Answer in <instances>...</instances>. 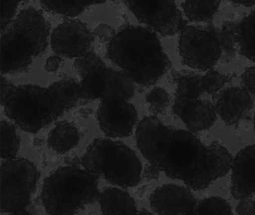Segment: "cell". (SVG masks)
Returning <instances> with one entry per match:
<instances>
[{
  "label": "cell",
  "instance_id": "obj_1",
  "mask_svg": "<svg viewBox=\"0 0 255 215\" xmlns=\"http://www.w3.org/2000/svg\"><path fill=\"white\" fill-rule=\"evenodd\" d=\"M135 143L150 164L193 191L205 189L225 176L234 159L219 142L207 146L192 131L165 125L156 116L140 121Z\"/></svg>",
  "mask_w": 255,
  "mask_h": 215
},
{
  "label": "cell",
  "instance_id": "obj_2",
  "mask_svg": "<svg viewBox=\"0 0 255 215\" xmlns=\"http://www.w3.org/2000/svg\"><path fill=\"white\" fill-rule=\"evenodd\" d=\"M107 55L144 87L156 84L171 67L157 34L140 25L122 26L107 45Z\"/></svg>",
  "mask_w": 255,
  "mask_h": 215
},
{
  "label": "cell",
  "instance_id": "obj_3",
  "mask_svg": "<svg viewBox=\"0 0 255 215\" xmlns=\"http://www.w3.org/2000/svg\"><path fill=\"white\" fill-rule=\"evenodd\" d=\"M50 25L41 10L23 9L1 31V73L12 74L25 70L48 44Z\"/></svg>",
  "mask_w": 255,
  "mask_h": 215
},
{
  "label": "cell",
  "instance_id": "obj_4",
  "mask_svg": "<svg viewBox=\"0 0 255 215\" xmlns=\"http://www.w3.org/2000/svg\"><path fill=\"white\" fill-rule=\"evenodd\" d=\"M98 176L77 166L59 167L44 181L43 206L50 215H75L99 197Z\"/></svg>",
  "mask_w": 255,
  "mask_h": 215
},
{
  "label": "cell",
  "instance_id": "obj_5",
  "mask_svg": "<svg viewBox=\"0 0 255 215\" xmlns=\"http://www.w3.org/2000/svg\"><path fill=\"white\" fill-rule=\"evenodd\" d=\"M84 169L121 188H132L141 180L142 167L136 153L120 141L97 138L81 160Z\"/></svg>",
  "mask_w": 255,
  "mask_h": 215
},
{
  "label": "cell",
  "instance_id": "obj_6",
  "mask_svg": "<svg viewBox=\"0 0 255 215\" xmlns=\"http://www.w3.org/2000/svg\"><path fill=\"white\" fill-rule=\"evenodd\" d=\"M1 104L5 115L29 133L38 132L65 112L55 103L48 88L32 84L14 85Z\"/></svg>",
  "mask_w": 255,
  "mask_h": 215
},
{
  "label": "cell",
  "instance_id": "obj_7",
  "mask_svg": "<svg viewBox=\"0 0 255 215\" xmlns=\"http://www.w3.org/2000/svg\"><path fill=\"white\" fill-rule=\"evenodd\" d=\"M40 173L32 161L22 158L5 160L1 167V212L26 209L36 189Z\"/></svg>",
  "mask_w": 255,
  "mask_h": 215
},
{
  "label": "cell",
  "instance_id": "obj_8",
  "mask_svg": "<svg viewBox=\"0 0 255 215\" xmlns=\"http://www.w3.org/2000/svg\"><path fill=\"white\" fill-rule=\"evenodd\" d=\"M182 64L200 71H208L222 59L219 29L213 24L186 25L179 37Z\"/></svg>",
  "mask_w": 255,
  "mask_h": 215
},
{
  "label": "cell",
  "instance_id": "obj_9",
  "mask_svg": "<svg viewBox=\"0 0 255 215\" xmlns=\"http://www.w3.org/2000/svg\"><path fill=\"white\" fill-rule=\"evenodd\" d=\"M125 4L140 22L164 37L175 35L187 25L175 1L144 0Z\"/></svg>",
  "mask_w": 255,
  "mask_h": 215
},
{
  "label": "cell",
  "instance_id": "obj_10",
  "mask_svg": "<svg viewBox=\"0 0 255 215\" xmlns=\"http://www.w3.org/2000/svg\"><path fill=\"white\" fill-rule=\"evenodd\" d=\"M93 34L79 19H68L61 22L50 34L53 52L68 58H80L90 52Z\"/></svg>",
  "mask_w": 255,
  "mask_h": 215
},
{
  "label": "cell",
  "instance_id": "obj_11",
  "mask_svg": "<svg viewBox=\"0 0 255 215\" xmlns=\"http://www.w3.org/2000/svg\"><path fill=\"white\" fill-rule=\"evenodd\" d=\"M100 128L109 137H129L133 131L138 113L133 105L119 100H103L97 111Z\"/></svg>",
  "mask_w": 255,
  "mask_h": 215
},
{
  "label": "cell",
  "instance_id": "obj_12",
  "mask_svg": "<svg viewBox=\"0 0 255 215\" xmlns=\"http://www.w3.org/2000/svg\"><path fill=\"white\" fill-rule=\"evenodd\" d=\"M196 204L189 188L174 184L159 187L150 197V208L157 215H188Z\"/></svg>",
  "mask_w": 255,
  "mask_h": 215
},
{
  "label": "cell",
  "instance_id": "obj_13",
  "mask_svg": "<svg viewBox=\"0 0 255 215\" xmlns=\"http://www.w3.org/2000/svg\"><path fill=\"white\" fill-rule=\"evenodd\" d=\"M216 113L228 126L237 127L252 110V94L243 88L230 87L213 96Z\"/></svg>",
  "mask_w": 255,
  "mask_h": 215
},
{
  "label": "cell",
  "instance_id": "obj_14",
  "mask_svg": "<svg viewBox=\"0 0 255 215\" xmlns=\"http://www.w3.org/2000/svg\"><path fill=\"white\" fill-rule=\"evenodd\" d=\"M231 194L236 200L255 196V144L241 149L231 166Z\"/></svg>",
  "mask_w": 255,
  "mask_h": 215
},
{
  "label": "cell",
  "instance_id": "obj_15",
  "mask_svg": "<svg viewBox=\"0 0 255 215\" xmlns=\"http://www.w3.org/2000/svg\"><path fill=\"white\" fill-rule=\"evenodd\" d=\"M172 112L192 132L209 129L214 125L217 119L213 103L201 99L186 103H174Z\"/></svg>",
  "mask_w": 255,
  "mask_h": 215
},
{
  "label": "cell",
  "instance_id": "obj_16",
  "mask_svg": "<svg viewBox=\"0 0 255 215\" xmlns=\"http://www.w3.org/2000/svg\"><path fill=\"white\" fill-rule=\"evenodd\" d=\"M98 198L103 215H135L137 213L135 200L119 188H106Z\"/></svg>",
  "mask_w": 255,
  "mask_h": 215
},
{
  "label": "cell",
  "instance_id": "obj_17",
  "mask_svg": "<svg viewBox=\"0 0 255 215\" xmlns=\"http://www.w3.org/2000/svg\"><path fill=\"white\" fill-rule=\"evenodd\" d=\"M48 90L55 103L64 111L86 103L80 82L72 78H63L52 84Z\"/></svg>",
  "mask_w": 255,
  "mask_h": 215
},
{
  "label": "cell",
  "instance_id": "obj_18",
  "mask_svg": "<svg viewBox=\"0 0 255 215\" xmlns=\"http://www.w3.org/2000/svg\"><path fill=\"white\" fill-rule=\"evenodd\" d=\"M135 82L125 70L107 68L105 76V91L102 100L128 101L135 91Z\"/></svg>",
  "mask_w": 255,
  "mask_h": 215
},
{
  "label": "cell",
  "instance_id": "obj_19",
  "mask_svg": "<svg viewBox=\"0 0 255 215\" xmlns=\"http://www.w3.org/2000/svg\"><path fill=\"white\" fill-rule=\"evenodd\" d=\"M80 139V132L75 125L61 121L49 133L47 146L57 153L65 154L77 146Z\"/></svg>",
  "mask_w": 255,
  "mask_h": 215
},
{
  "label": "cell",
  "instance_id": "obj_20",
  "mask_svg": "<svg viewBox=\"0 0 255 215\" xmlns=\"http://www.w3.org/2000/svg\"><path fill=\"white\" fill-rule=\"evenodd\" d=\"M176 83L174 103H186L200 99L204 94L201 87L202 75L191 71H176L173 73Z\"/></svg>",
  "mask_w": 255,
  "mask_h": 215
},
{
  "label": "cell",
  "instance_id": "obj_21",
  "mask_svg": "<svg viewBox=\"0 0 255 215\" xmlns=\"http://www.w3.org/2000/svg\"><path fill=\"white\" fill-rule=\"evenodd\" d=\"M239 52L255 62V9L237 22Z\"/></svg>",
  "mask_w": 255,
  "mask_h": 215
},
{
  "label": "cell",
  "instance_id": "obj_22",
  "mask_svg": "<svg viewBox=\"0 0 255 215\" xmlns=\"http://www.w3.org/2000/svg\"><path fill=\"white\" fill-rule=\"evenodd\" d=\"M219 37L222 50V61L233 63L238 58V40H237V22L226 21L219 29Z\"/></svg>",
  "mask_w": 255,
  "mask_h": 215
},
{
  "label": "cell",
  "instance_id": "obj_23",
  "mask_svg": "<svg viewBox=\"0 0 255 215\" xmlns=\"http://www.w3.org/2000/svg\"><path fill=\"white\" fill-rule=\"evenodd\" d=\"M107 68V65L104 66L81 78L80 88L86 103L97 99L102 100L104 98Z\"/></svg>",
  "mask_w": 255,
  "mask_h": 215
},
{
  "label": "cell",
  "instance_id": "obj_24",
  "mask_svg": "<svg viewBox=\"0 0 255 215\" xmlns=\"http://www.w3.org/2000/svg\"><path fill=\"white\" fill-rule=\"evenodd\" d=\"M220 3L219 1H185L181 7L190 22H208L217 13Z\"/></svg>",
  "mask_w": 255,
  "mask_h": 215
},
{
  "label": "cell",
  "instance_id": "obj_25",
  "mask_svg": "<svg viewBox=\"0 0 255 215\" xmlns=\"http://www.w3.org/2000/svg\"><path fill=\"white\" fill-rule=\"evenodd\" d=\"M43 8L47 11L56 14L75 16L84 11L88 6L100 4L101 2L89 1H68V0H54V1H40Z\"/></svg>",
  "mask_w": 255,
  "mask_h": 215
},
{
  "label": "cell",
  "instance_id": "obj_26",
  "mask_svg": "<svg viewBox=\"0 0 255 215\" xmlns=\"http://www.w3.org/2000/svg\"><path fill=\"white\" fill-rule=\"evenodd\" d=\"M20 148V139L14 125L8 121H1V157L9 160L16 158Z\"/></svg>",
  "mask_w": 255,
  "mask_h": 215
},
{
  "label": "cell",
  "instance_id": "obj_27",
  "mask_svg": "<svg viewBox=\"0 0 255 215\" xmlns=\"http://www.w3.org/2000/svg\"><path fill=\"white\" fill-rule=\"evenodd\" d=\"M188 215H233V213L231 206L226 200L222 197H211L197 203Z\"/></svg>",
  "mask_w": 255,
  "mask_h": 215
},
{
  "label": "cell",
  "instance_id": "obj_28",
  "mask_svg": "<svg viewBox=\"0 0 255 215\" xmlns=\"http://www.w3.org/2000/svg\"><path fill=\"white\" fill-rule=\"evenodd\" d=\"M231 78L218 70L211 69L201 78V87L203 92L209 95H216L230 82Z\"/></svg>",
  "mask_w": 255,
  "mask_h": 215
},
{
  "label": "cell",
  "instance_id": "obj_29",
  "mask_svg": "<svg viewBox=\"0 0 255 215\" xmlns=\"http://www.w3.org/2000/svg\"><path fill=\"white\" fill-rule=\"evenodd\" d=\"M146 101L150 105V109L155 114H165L171 104V97L166 91L160 87H155L146 95Z\"/></svg>",
  "mask_w": 255,
  "mask_h": 215
},
{
  "label": "cell",
  "instance_id": "obj_30",
  "mask_svg": "<svg viewBox=\"0 0 255 215\" xmlns=\"http://www.w3.org/2000/svg\"><path fill=\"white\" fill-rule=\"evenodd\" d=\"M105 63L93 51L74 61V67L80 77H83L88 73L105 66Z\"/></svg>",
  "mask_w": 255,
  "mask_h": 215
},
{
  "label": "cell",
  "instance_id": "obj_31",
  "mask_svg": "<svg viewBox=\"0 0 255 215\" xmlns=\"http://www.w3.org/2000/svg\"><path fill=\"white\" fill-rule=\"evenodd\" d=\"M20 1L1 0V31H4L14 20Z\"/></svg>",
  "mask_w": 255,
  "mask_h": 215
},
{
  "label": "cell",
  "instance_id": "obj_32",
  "mask_svg": "<svg viewBox=\"0 0 255 215\" xmlns=\"http://www.w3.org/2000/svg\"><path fill=\"white\" fill-rule=\"evenodd\" d=\"M241 85L243 89L249 94H255V66L248 67L241 76Z\"/></svg>",
  "mask_w": 255,
  "mask_h": 215
},
{
  "label": "cell",
  "instance_id": "obj_33",
  "mask_svg": "<svg viewBox=\"0 0 255 215\" xmlns=\"http://www.w3.org/2000/svg\"><path fill=\"white\" fill-rule=\"evenodd\" d=\"M116 34V32L114 29L107 24H100L95 28V34L98 37L100 41L102 43H104V42L110 43Z\"/></svg>",
  "mask_w": 255,
  "mask_h": 215
},
{
  "label": "cell",
  "instance_id": "obj_34",
  "mask_svg": "<svg viewBox=\"0 0 255 215\" xmlns=\"http://www.w3.org/2000/svg\"><path fill=\"white\" fill-rule=\"evenodd\" d=\"M236 212L238 215H255V200L252 199L240 200Z\"/></svg>",
  "mask_w": 255,
  "mask_h": 215
},
{
  "label": "cell",
  "instance_id": "obj_35",
  "mask_svg": "<svg viewBox=\"0 0 255 215\" xmlns=\"http://www.w3.org/2000/svg\"><path fill=\"white\" fill-rule=\"evenodd\" d=\"M63 65V59L59 55H52L47 58L45 63V70L47 72H56Z\"/></svg>",
  "mask_w": 255,
  "mask_h": 215
},
{
  "label": "cell",
  "instance_id": "obj_36",
  "mask_svg": "<svg viewBox=\"0 0 255 215\" xmlns=\"http://www.w3.org/2000/svg\"><path fill=\"white\" fill-rule=\"evenodd\" d=\"M14 85L7 78L2 76L1 79V103L5 100Z\"/></svg>",
  "mask_w": 255,
  "mask_h": 215
},
{
  "label": "cell",
  "instance_id": "obj_37",
  "mask_svg": "<svg viewBox=\"0 0 255 215\" xmlns=\"http://www.w3.org/2000/svg\"><path fill=\"white\" fill-rule=\"evenodd\" d=\"M159 170L151 164H147L144 169V177L147 180L156 179L159 176Z\"/></svg>",
  "mask_w": 255,
  "mask_h": 215
},
{
  "label": "cell",
  "instance_id": "obj_38",
  "mask_svg": "<svg viewBox=\"0 0 255 215\" xmlns=\"http://www.w3.org/2000/svg\"><path fill=\"white\" fill-rule=\"evenodd\" d=\"M234 4H240V5L245 6V7H252L255 5V1H233Z\"/></svg>",
  "mask_w": 255,
  "mask_h": 215
},
{
  "label": "cell",
  "instance_id": "obj_39",
  "mask_svg": "<svg viewBox=\"0 0 255 215\" xmlns=\"http://www.w3.org/2000/svg\"><path fill=\"white\" fill-rule=\"evenodd\" d=\"M11 214H12V215H33L26 209H21V210L17 211V212Z\"/></svg>",
  "mask_w": 255,
  "mask_h": 215
},
{
  "label": "cell",
  "instance_id": "obj_40",
  "mask_svg": "<svg viewBox=\"0 0 255 215\" xmlns=\"http://www.w3.org/2000/svg\"><path fill=\"white\" fill-rule=\"evenodd\" d=\"M135 215H154L153 214L150 213V212H147L146 210H141L140 212H137V213L135 214Z\"/></svg>",
  "mask_w": 255,
  "mask_h": 215
},
{
  "label": "cell",
  "instance_id": "obj_41",
  "mask_svg": "<svg viewBox=\"0 0 255 215\" xmlns=\"http://www.w3.org/2000/svg\"><path fill=\"white\" fill-rule=\"evenodd\" d=\"M254 128H255V117H254Z\"/></svg>",
  "mask_w": 255,
  "mask_h": 215
}]
</instances>
